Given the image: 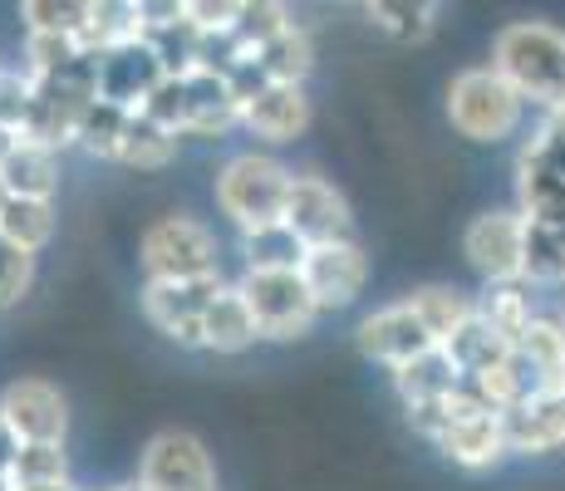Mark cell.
I'll list each match as a JSON object with an SVG mask.
<instances>
[{"mask_svg": "<svg viewBox=\"0 0 565 491\" xmlns=\"http://www.w3.org/2000/svg\"><path fill=\"white\" fill-rule=\"evenodd\" d=\"M492 64L526 98V108H565V30L551 20H512L497 30Z\"/></svg>", "mask_w": 565, "mask_h": 491, "instance_id": "1", "label": "cell"}, {"mask_svg": "<svg viewBox=\"0 0 565 491\" xmlns=\"http://www.w3.org/2000/svg\"><path fill=\"white\" fill-rule=\"evenodd\" d=\"M290 182H296V172L280 158H270V152H236V158L222 162L212 192L236 232H260V226L286 222Z\"/></svg>", "mask_w": 565, "mask_h": 491, "instance_id": "2", "label": "cell"}, {"mask_svg": "<svg viewBox=\"0 0 565 491\" xmlns=\"http://www.w3.org/2000/svg\"><path fill=\"white\" fill-rule=\"evenodd\" d=\"M521 118H526V98H521L497 64H472V70L452 74L448 84V124L467 143H507L516 138Z\"/></svg>", "mask_w": 565, "mask_h": 491, "instance_id": "3", "label": "cell"}, {"mask_svg": "<svg viewBox=\"0 0 565 491\" xmlns=\"http://www.w3.org/2000/svg\"><path fill=\"white\" fill-rule=\"evenodd\" d=\"M236 290L246 295V305H252V314H256L260 340H270V344L306 340V334L315 330V320L324 314L320 305H315L306 276H300V266H290V270L246 266L242 280H236Z\"/></svg>", "mask_w": 565, "mask_h": 491, "instance_id": "4", "label": "cell"}, {"mask_svg": "<svg viewBox=\"0 0 565 491\" xmlns=\"http://www.w3.org/2000/svg\"><path fill=\"white\" fill-rule=\"evenodd\" d=\"M516 206L541 222L565 216V108H551L516 152Z\"/></svg>", "mask_w": 565, "mask_h": 491, "instance_id": "5", "label": "cell"}, {"mask_svg": "<svg viewBox=\"0 0 565 491\" xmlns=\"http://www.w3.org/2000/svg\"><path fill=\"white\" fill-rule=\"evenodd\" d=\"M138 266H143V280L212 276V270H222V250H216V236L206 232L198 216L172 212V216H158L143 232Z\"/></svg>", "mask_w": 565, "mask_h": 491, "instance_id": "6", "label": "cell"}, {"mask_svg": "<svg viewBox=\"0 0 565 491\" xmlns=\"http://www.w3.org/2000/svg\"><path fill=\"white\" fill-rule=\"evenodd\" d=\"M222 286H226L222 270L182 276V280H143V320L153 324L162 340L182 349H202V314Z\"/></svg>", "mask_w": 565, "mask_h": 491, "instance_id": "7", "label": "cell"}, {"mask_svg": "<svg viewBox=\"0 0 565 491\" xmlns=\"http://www.w3.org/2000/svg\"><path fill=\"white\" fill-rule=\"evenodd\" d=\"M300 276H306L315 305H320L324 314L350 310V305L364 295V286H369V256H364V246L354 242V236H340V242H315V246H306V256H300Z\"/></svg>", "mask_w": 565, "mask_h": 491, "instance_id": "8", "label": "cell"}, {"mask_svg": "<svg viewBox=\"0 0 565 491\" xmlns=\"http://www.w3.org/2000/svg\"><path fill=\"white\" fill-rule=\"evenodd\" d=\"M462 256L482 280H521L526 270V212H482L467 222Z\"/></svg>", "mask_w": 565, "mask_h": 491, "instance_id": "9", "label": "cell"}, {"mask_svg": "<svg viewBox=\"0 0 565 491\" xmlns=\"http://www.w3.org/2000/svg\"><path fill=\"white\" fill-rule=\"evenodd\" d=\"M138 477L153 491H216V467L202 438L182 428H168L148 438L143 457H138Z\"/></svg>", "mask_w": 565, "mask_h": 491, "instance_id": "10", "label": "cell"}, {"mask_svg": "<svg viewBox=\"0 0 565 491\" xmlns=\"http://www.w3.org/2000/svg\"><path fill=\"white\" fill-rule=\"evenodd\" d=\"M94 79H99V98H114L124 108H138L148 94L168 79V64L153 50V40H124V45L94 50Z\"/></svg>", "mask_w": 565, "mask_h": 491, "instance_id": "11", "label": "cell"}, {"mask_svg": "<svg viewBox=\"0 0 565 491\" xmlns=\"http://www.w3.org/2000/svg\"><path fill=\"white\" fill-rule=\"evenodd\" d=\"M0 418L20 442H64L70 438V403L50 378H15L0 388Z\"/></svg>", "mask_w": 565, "mask_h": 491, "instance_id": "12", "label": "cell"}, {"mask_svg": "<svg viewBox=\"0 0 565 491\" xmlns=\"http://www.w3.org/2000/svg\"><path fill=\"white\" fill-rule=\"evenodd\" d=\"M354 344H360L364 359H374V364L384 369H398L408 364L413 354H423V349H433V330L423 324V314L413 310L408 300H394V305H379L374 314H364L360 330H354Z\"/></svg>", "mask_w": 565, "mask_h": 491, "instance_id": "13", "label": "cell"}, {"mask_svg": "<svg viewBox=\"0 0 565 491\" xmlns=\"http://www.w3.org/2000/svg\"><path fill=\"white\" fill-rule=\"evenodd\" d=\"M286 222L296 226V236L306 246L354 236V216H350L344 192L334 188V182L315 178V172H296V182H290V202H286Z\"/></svg>", "mask_w": 565, "mask_h": 491, "instance_id": "14", "label": "cell"}, {"mask_svg": "<svg viewBox=\"0 0 565 491\" xmlns=\"http://www.w3.org/2000/svg\"><path fill=\"white\" fill-rule=\"evenodd\" d=\"M310 118L315 108L306 84H260L256 94L242 98V128L260 143H296V138H306Z\"/></svg>", "mask_w": 565, "mask_h": 491, "instance_id": "15", "label": "cell"}, {"mask_svg": "<svg viewBox=\"0 0 565 491\" xmlns=\"http://www.w3.org/2000/svg\"><path fill=\"white\" fill-rule=\"evenodd\" d=\"M182 89H188V128H182V138H222L226 128H242V94H236L232 74L198 64V70L182 74Z\"/></svg>", "mask_w": 565, "mask_h": 491, "instance_id": "16", "label": "cell"}, {"mask_svg": "<svg viewBox=\"0 0 565 491\" xmlns=\"http://www.w3.org/2000/svg\"><path fill=\"white\" fill-rule=\"evenodd\" d=\"M256 340H260V330H256V314L246 305V295L236 286H222L202 314V349L206 354H246Z\"/></svg>", "mask_w": 565, "mask_h": 491, "instance_id": "17", "label": "cell"}, {"mask_svg": "<svg viewBox=\"0 0 565 491\" xmlns=\"http://www.w3.org/2000/svg\"><path fill=\"white\" fill-rule=\"evenodd\" d=\"M516 354L531 374V393H565V330L556 314H536Z\"/></svg>", "mask_w": 565, "mask_h": 491, "instance_id": "18", "label": "cell"}, {"mask_svg": "<svg viewBox=\"0 0 565 491\" xmlns=\"http://www.w3.org/2000/svg\"><path fill=\"white\" fill-rule=\"evenodd\" d=\"M394 374V388L404 403H428V398H448L452 388H462V369L452 364V354L443 344L423 349V354H413L408 364L388 369Z\"/></svg>", "mask_w": 565, "mask_h": 491, "instance_id": "19", "label": "cell"}, {"mask_svg": "<svg viewBox=\"0 0 565 491\" xmlns=\"http://www.w3.org/2000/svg\"><path fill=\"white\" fill-rule=\"evenodd\" d=\"M0 178H6L10 196H54L60 192V152L20 134L10 158L0 162Z\"/></svg>", "mask_w": 565, "mask_h": 491, "instance_id": "20", "label": "cell"}, {"mask_svg": "<svg viewBox=\"0 0 565 491\" xmlns=\"http://www.w3.org/2000/svg\"><path fill=\"white\" fill-rule=\"evenodd\" d=\"M252 60L266 84H306V74L315 70V45L300 25H286L280 35H270L266 45H256Z\"/></svg>", "mask_w": 565, "mask_h": 491, "instance_id": "21", "label": "cell"}, {"mask_svg": "<svg viewBox=\"0 0 565 491\" xmlns=\"http://www.w3.org/2000/svg\"><path fill=\"white\" fill-rule=\"evenodd\" d=\"M443 349L452 354V364H458L462 374H477V369H487V364H497V359L516 354V344L507 340V334H497V330H492V320H487L482 310L467 314L458 330H452L448 340H443Z\"/></svg>", "mask_w": 565, "mask_h": 491, "instance_id": "22", "label": "cell"}, {"mask_svg": "<svg viewBox=\"0 0 565 491\" xmlns=\"http://www.w3.org/2000/svg\"><path fill=\"white\" fill-rule=\"evenodd\" d=\"M477 310L492 320L497 334H507L512 344H521V334L536 320V300H531V280H487Z\"/></svg>", "mask_w": 565, "mask_h": 491, "instance_id": "23", "label": "cell"}, {"mask_svg": "<svg viewBox=\"0 0 565 491\" xmlns=\"http://www.w3.org/2000/svg\"><path fill=\"white\" fill-rule=\"evenodd\" d=\"M178 158V134L162 128L158 118H148L143 108L128 114V134H124V148H118V162L124 168H138V172H158Z\"/></svg>", "mask_w": 565, "mask_h": 491, "instance_id": "24", "label": "cell"}, {"mask_svg": "<svg viewBox=\"0 0 565 491\" xmlns=\"http://www.w3.org/2000/svg\"><path fill=\"white\" fill-rule=\"evenodd\" d=\"M0 236L40 256L54 242V196H6V206H0Z\"/></svg>", "mask_w": 565, "mask_h": 491, "instance_id": "25", "label": "cell"}, {"mask_svg": "<svg viewBox=\"0 0 565 491\" xmlns=\"http://www.w3.org/2000/svg\"><path fill=\"white\" fill-rule=\"evenodd\" d=\"M364 10L398 45H423L438 25V0H364Z\"/></svg>", "mask_w": 565, "mask_h": 491, "instance_id": "26", "label": "cell"}, {"mask_svg": "<svg viewBox=\"0 0 565 491\" xmlns=\"http://www.w3.org/2000/svg\"><path fill=\"white\" fill-rule=\"evenodd\" d=\"M128 114H134V108L114 104V98H94L79 118L74 148H84L99 162H118V148H124V134H128Z\"/></svg>", "mask_w": 565, "mask_h": 491, "instance_id": "27", "label": "cell"}, {"mask_svg": "<svg viewBox=\"0 0 565 491\" xmlns=\"http://www.w3.org/2000/svg\"><path fill=\"white\" fill-rule=\"evenodd\" d=\"M148 20L138 0H94L89 6V25H84V45L104 50V45H124V40H143Z\"/></svg>", "mask_w": 565, "mask_h": 491, "instance_id": "28", "label": "cell"}, {"mask_svg": "<svg viewBox=\"0 0 565 491\" xmlns=\"http://www.w3.org/2000/svg\"><path fill=\"white\" fill-rule=\"evenodd\" d=\"M521 280H531V286H565V242L556 222L526 216V270H521Z\"/></svg>", "mask_w": 565, "mask_h": 491, "instance_id": "29", "label": "cell"}, {"mask_svg": "<svg viewBox=\"0 0 565 491\" xmlns=\"http://www.w3.org/2000/svg\"><path fill=\"white\" fill-rule=\"evenodd\" d=\"M242 256L246 266H260V270H290L306 256V242L296 236L290 222H276V226H260V232H242Z\"/></svg>", "mask_w": 565, "mask_h": 491, "instance_id": "30", "label": "cell"}, {"mask_svg": "<svg viewBox=\"0 0 565 491\" xmlns=\"http://www.w3.org/2000/svg\"><path fill=\"white\" fill-rule=\"evenodd\" d=\"M10 482H15V491L70 482V452H64V442H20L15 462H10Z\"/></svg>", "mask_w": 565, "mask_h": 491, "instance_id": "31", "label": "cell"}, {"mask_svg": "<svg viewBox=\"0 0 565 491\" xmlns=\"http://www.w3.org/2000/svg\"><path fill=\"white\" fill-rule=\"evenodd\" d=\"M408 305L423 314V324L433 330V340H448L452 330L467 320V314L477 310V300L472 295H462V290H452V286H423V290H413L408 295Z\"/></svg>", "mask_w": 565, "mask_h": 491, "instance_id": "32", "label": "cell"}, {"mask_svg": "<svg viewBox=\"0 0 565 491\" xmlns=\"http://www.w3.org/2000/svg\"><path fill=\"white\" fill-rule=\"evenodd\" d=\"M89 45L79 35H54V30H25V70L35 79H50V74H64L70 64H79Z\"/></svg>", "mask_w": 565, "mask_h": 491, "instance_id": "33", "label": "cell"}, {"mask_svg": "<svg viewBox=\"0 0 565 491\" xmlns=\"http://www.w3.org/2000/svg\"><path fill=\"white\" fill-rule=\"evenodd\" d=\"M94 0H20V20L25 30H54V35H79L89 25Z\"/></svg>", "mask_w": 565, "mask_h": 491, "instance_id": "34", "label": "cell"}, {"mask_svg": "<svg viewBox=\"0 0 565 491\" xmlns=\"http://www.w3.org/2000/svg\"><path fill=\"white\" fill-rule=\"evenodd\" d=\"M286 25H290V15L280 0H242V10H236V20H232V35L242 40L246 50H256V45H266L270 35H280Z\"/></svg>", "mask_w": 565, "mask_h": 491, "instance_id": "35", "label": "cell"}, {"mask_svg": "<svg viewBox=\"0 0 565 491\" xmlns=\"http://www.w3.org/2000/svg\"><path fill=\"white\" fill-rule=\"evenodd\" d=\"M30 286H35V250H25V246L0 236V310L25 300Z\"/></svg>", "mask_w": 565, "mask_h": 491, "instance_id": "36", "label": "cell"}, {"mask_svg": "<svg viewBox=\"0 0 565 491\" xmlns=\"http://www.w3.org/2000/svg\"><path fill=\"white\" fill-rule=\"evenodd\" d=\"M30 108H35V74L30 70H0V124L25 128Z\"/></svg>", "mask_w": 565, "mask_h": 491, "instance_id": "37", "label": "cell"}, {"mask_svg": "<svg viewBox=\"0 0 565 491\" xmlns=\"http://www.w3.org/2000/svg\"><path fill=\"white\" fill-rule=\"evenodd\" d=\"M138 108H143L148 118H158L162 128H172V134L182 138V128H188V89H182V74H168V79H162L158 89L148 94Z\"/></svg>", "mask_w": 565, "mask_h": 491, "instance_id": "38", "label": "cell"}, {"mask_svg": "<svg viewBox=\"0 0 565 491\" xmlns=\"http://www.w3.org/2000/svg\"><path fill=\"white\" fill-rule=\"evenodd\" d=\"M236 10H242V0H192V20H198L202 30H222V25H232Z\"/></svg>", "mask_w": 565, "mask_h": 491, "instance_id": "39", "label": "cell"}, {"mask_svg": "<svg viewBox=\"0 0 565 491\" xmlns=\"http://www.w3.org/2000/svg\"><path fill=\"white\" fill-rule=\"evenodd\" d=\"M138 6H143L148 30H158V25H178V20H192V0H138Z\"/></svg>", "mask_w": 565, "mask_h": 491, "instance_id": "40", "label": "cell"}, {"mask_svg": "<svg viewBox=\"0 0 565 491\" xmlns=\"http://www.w3.org/2000/svg\"><path fill=\"white\" fill-rule=\"evenodd\" d=\"M15 452H20L15 428H10V423L0 418V477H10V462H15Z\"/></svg>", "mask_w": 565, "mask_h": 491, "instance_id": "41", "label": "cell"}, {"mask_svg": "<svg viewBox=\"0 0 565 491\" xmlns=\"http://www.w3.org/2000/svg\"><path fill=\"white\" fill-rule=\"evenodd\" d=\"M15 138H20V134H15V128H6V124H0V162H6V158H10V148H15Z\"/></svg>", "mask_w": 565, "mask_h": 491, "instance_id": "42", "label": "cell"}, {"mask_svg": "<svg viewBox=\"0 0 565 491\" xmlns=\"http://www.w3.org/2000/svg\"><path fill=\"white\" fill-rule=\"evenodd\" d=\"M108 491H153V487H148L143 477H138V482H118V487H108Z\"/></svg>", "mask_w": 565, "mask_h": 491, "instance_id": "43", "label": "cell"}, {"mask_svg": "<svg viewBox=\"0 0 565 491\" xmlns=\"http://www.w3.org/2000/svg\"><path fill=\"white\" fill-rule=\"evenodd\" d=\"M30 491H79L74 482H54V487H30Z\"/></svg>", "mask_w": 565, "mask_h": 491, "instance_id": "44", "label": "cell"}, {"mask_svg": "<svg viewBox=\"0 0 565 491\" xmlns=\"http://www.w3.org/2000/svg\"><path fill=\"white\" fill-rule=\"evenodd\" d=\"M6 196H10V188H6V178H0V206H6Z\"/></svg>", "mask_w": 565, "mask_h": 491, "instance_id": "45", "label": "cell"}, {"mask_svg": "<svg viewBox=\"0 0 565 491\" xmlns=\"http://www.w3.org/2000/svg\"><path fill=\"white\" fill-rule=\"evenodd\" d=\"M556 232H561V242H565V216H561V222H556Z\"/></svg>", "mask_w": 565, "mask_h": 491, "instance_id": "46", "label": "cell"}, {"mask_svg": "<svg viewBox=\"0 0 565 491\" xmlns=\"http://www.w3.org/2000/svg\"><path fill=\"white\" fill-rule=\"evenodd\" d=\"M556 320H561V330H565V310H561V314H556Z\"/></svg>", "mask_w": 565, "mask_h": 491, "instance_id": "47", "label": "cell"}, {"mask_svg": "<svg viewBox=\"0 0 565 491\" xmlns=\"http://www.w3.org/2000/svg\"><path fill=\"white\" fill-rule=\"evenodd\" d=\"M0 70H6V64H0Z\"/></svg>", "mask_w": 565, "mask_h": 491, "instance_id": "48", "label": "cell"}]
</instances>
